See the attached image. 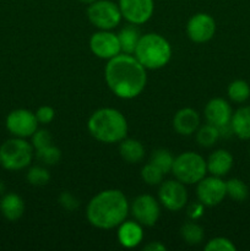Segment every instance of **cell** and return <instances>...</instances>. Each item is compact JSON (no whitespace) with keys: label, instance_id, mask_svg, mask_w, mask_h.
I'll return each mask as SVG.
<instances>
[{"label":"cell","instance_id":"1","mask_svg":"<svg viewBox=\"0 0 250 251\" xmlns=\"http://www.w3.org/2000/svg\"><path fill=\"white\" fill-rule=\"evenodd\" d=\"M104 80L113 95L122 100H132L141 95L146 87V68L134 54L120 53L108 60Z\"/></svg>","mask_w":250,"mask_h":251},{"label":"cell","instance_id":"2","mask_svg":"<svg viewBox=\"0 0 250 251\" xmlns=\"http://www.w3.org/2000/svg\"><path fill=\"white\" fill-rule=\"evenodd\" d=\"M130 205L123 191L107 189L93 196L87 205L86 216L93 227L113 229L126 220Z\"/></svg>","mask_w":250,"mask_h":251},{"label":"cell","instance_id":"3","mask_svg":"<svg viewBox=\"0 0 250 251\" xmlns=\"http://www.w3.org/2000/svg\"><path fill=\"white\" fill-rule=\"evenodd\" d=\"M90 134L103 144H115L127 135L126 118L114 108H100L90 117L87 122Z\"/></svg>","mask_w":250,"mask_h":251},{"label":"cell","instance_id":"4","mask_svg":"<svg viewBox=\"0 0 250 251\" xmlns=\"http://www.w3.org/2000/svg\"><path fill=\"white\" fill-rule=\"evenodd\" d=\"M172 46L158 33L141 34L134 51V56L150 70L164 68L172 59Z\"/></svg>","mask_w":250,"mask_h":251},{"label":"cell","instance_id":"5","mask_svg":"<svg viewBox=\"0 0 250 251\" xmlns=\"http://www.w3.org/2000/svg\"><path fill=\"white\" fill-rule=\"evenodd\" d=\"M33 146L21 137L6 140L0 146V164L7 171H21L31 164Z\"/></svg>","mask_w":250,"mask_h":251},{"label":"cell","instance_id":"6","mask_svg":"<svg viewBox=\"0 0 250 251\" xmlns=\"http://www.w3.org/2000/svg\"><path fill=\"white\" fill-rule=\"evenodd\" d=\"M172 173L176 180L181 181L185 185L198 184L207 173L206 161L201 154L196 152H183L174 158Z\"/></svg>","mask_w":250,"mask_h":251},{"label":"cell","instance_id":"7","mask_svg":"<svg viewBox=\"0 0 250 251\" xmlns=\"http://www.w3.org/2000/svg\"><path fill=\"white\" fill-rule=\"evenodd\" d=\"M87 17L93 26L105 31L115 28L123 19L119 5L112 0H96L88 5Z\"/></svg>","mask_w":250,"mask_h":251},{"label":"cell","instance_id":"8","mask_svg":"<svg viewBox=\"0 0 250 251\" xmlns=\"http://www.w3.org/2000/svg\"><path fill=\"white\" fill-rule=\"evenodd\" d=\"M198 200L207 207H215L220 205L227 196L225 191V181L220 176H205L198 183L196 188Z\"/></svg>","mask_w":250,"mask_h":251},{"label":"cell","instance_id":"9","mask_svg":"<svg viewBox=\"0 0 250 251\" xmlns=\"http://www.w3.org/2000/svg\"><path fill=\"white\" fill-rule=\"evenodd\" d=\"M36 114L28 109H15L6 117V129L15 137H31L38 129Z\"/></svg>","mask_w":250,"mask_h":251},{"label":"cell","instance_id":"10","mask_svg":"<svg viewBox=\"0 0 250 251\" xmlns=\"http://www.w3.org/2000/svg\"><path fill=\"white\" fill-rule=\"evenodd\" d=\"M130 211L134 216L135 221L145 227H152L158 221L161 215V207L156 199L152 195H139L134 199L130 205Z\"/></svg>","mask_w":250,"mask_h":251},{"label":"cell","instance_id":"11","mask_svg":"<svg viewBox=\"0 0 250 251\" xmlns=\"http://www.w3.org/2000/svg\"><path fill=\"white\" fill-rule=\"evenodd\" d=\"M159 202L169 211H180L188 202V191L185 184L179 180H167L159 184Z\"/></svg>","mask_w":250,"mask_h":251},{"label":"cell","instance_id":"12","mask_svg":"<svg viewBox=\"0 0 250 251\" xmlns=\"http://www.w3.org/2000/svg\"><path fill=\"white\" fill-rule=\"evenodd\" d=\"M123 19L131 25H144L152 17L154 11L153 0H119Z\"/></svg>","mask_w":250,"mask_h":251},{"label":"cell","instance_id":"13","mask_svg":"<svg viewBox=\"0 0 250 251\" xmlns=\"http://www.w3.org/2000/svg\"><path fill=\"white\" fill-rule=\"evenodd\" d=\"M90 49L97 58L109 60L122 53L118 34L105 29H100L90 38Z\"/></svg>","mask_w":250,"mask_h":251},{"label":"cell","instance_id":"14","mask_svg":"<svg viewBox=\"0 0 250 251\" xmlns=\"http://www.w3.org/2000/svg\"><path fill=\"white\" fill-rule=\"evenodd\" d=\"M188 37L195 43H206L216 33V21L211 15L199 12L189 19L186 25Z\"/></svg>","mask_w":250,"mask_h":251},{"label":"cell","instance_id":"15","mask_svg":"<svg viewBox=\"0 0 250 251\" xmlns=\"http://www.w3.org/2000/svg\"><path fill=\"white\" fill-rule=\"evenodd\" d=\"M203 113H205L206 122L217 127L229 124L233 115V110L229 103L220 97L208 100Z\"/></svg>","mask_w":250,"mask_h":251},{"label":"cell","instance_id":"16","mask_svg":"<svg viewBox=\"0 0 250 251\" xmlns=\"http://www.w3.org/2000/svg\"><path fill=\"white\" fill-rule=\"evenodd\" d=\"M200 126V115L193 108H181L173 118V127L178 134L190 136Z\"/></svg>","mask_w":250,"mask_h":251},{"label":"cell","instance_id":"17","mask_svg":"<svg viewBox=\"0 0 250 251\" xmlns=\"http://www.w3.org/2000/svg\"><path fill=\"white\" fill-rule=\"evenodd\" d=\"M144 239V230L139 222L124 221L118 227V242L126 249H132L141 244Z\"/></svg>","mask_w":250,"mask_h":251},{"label":"cell","instance_id":"18","mask_svg":"<svg viewBox=\"0 0 250 251\" xmlns=\"http://www.w3.org/2000/svg\"><path fill=\"white\" fill-rule=\"evenodd\" d=\"M233 159L232 153L227 150H216L213 153L210 154L208 159L206 161V166H207V172L211 176H227L233 168Z\"/></svg>","mask_w":250,"mask_h":251},{"label":"cell","instance_id":"19","mask_svg":"<svg viewBox=\"0 0 250 251\" xmlns=\"http://www.w3.org/2000/svg\"><path fill=\"white\" fill-rule=\"evenodd\" d=\"M0 212L7 221L20 220L25 212V202L20 195L15 193L4 194L0 200Z\"/></svg>","mask_w":250,"mask_h":251},{"label":"cell","instance_id":"20","mask_svg":"<svg viewBox=\"0 0 250 251\" xmlns=\"http://www.w3.org/2000/svg\"><path fill=\"white\" fill-rule=\"evenodd\" d=\"M233 134L240 140H250V104L238 108L230 119Z\"/></svg>","mask_w":250,"mask_h":251},{"label":"cell","instance_id":"21","mask_svg":"<svg viewBox=\"0 0 250 251\" xmlns=\"http://www.w3.org/2000/svg\"><path fill=\"white\" fill-rule=\"evenodd\" d=\"M119 153L127 163H139L145 157V147L139 140L125 137L119 142Z\"/></svg>","mask_w":250,"mask_h":251},{"label":"cell","instance_id":"22","mask_svg":"<svg viewBox=\"0 0 250 251\" xmlns=\"http://www.w3.org/2000/svg\"><path fill=\"white\" fill-rule=\"evenodd\" d=\"M140 37H141V34H140V31L136 27V25L130 24L127 26L123 27L119 33H118V39H119L122 53L134 54L137 43H139Z\"/></svg>","mask_w":250,"mask_h":251},{"label":"cell","instance_id":"23","mask_svg":"<svg viewBox=\"0 0 250 251\" xmlns=\"http://www.w3.org/2000/svg\"><path fill=\"white\" fill-rule=\"evenodd\" d=\"M227 95L234 103H245L250 98V85L245 80H234L228 85Z\"/></svg>","mask_w":250,"mask_h":251},{"label":"cell","instance_id":"24","mask_svg":"<svg viewBox=\"0 0 250 251\" xmlns=\"http://www.w3.org/2000/svg\"><path fill=\"white\" fill-rule=\"evenodd\" d=\"M221 139L218 127L212 124H205L196 130V141L202 147H212Z\"/></svg>","mask_w":250,"mask_h":251},{"label":"cell","instance_id":"25","mask_svg":"<svg viewBox=\"0 0 250 251\" xmlns=\"http://www.w3.org/2000/svg\"><path fill=\"white\" fill-rule=\"evenodd\" d=\"M225 191H227V196L238 202H243L249 196V188L239 178H232L225 181Z\"/></svg>","mask_w":250,"mask_h":251},{"label":"cell","instance_id":"26","mask_svg":"<svg viewBox=\"0 0 250 251\" xmlns=\"http://www.w3.org/2000/svg\"><path fill=\"white\" fill-rule=\"evenodd\" d=\"M180 235L183 238L184 242L189 245H198L200 244L203 240V229L201 226H199L198 223L188 222L185 225L181 226L180 228Z\"/></svg>","mask_w":250,"mask_h":251},{"label":"cell","instance_id":"27","mask_svg":"<svg viewBox=\"0 0 250 251\" xmlns=\"http://www.w3.org/2000/svg\"><path fill=\"white\" fill-rule=\"evenodd\" d=\"M151 163H153L157 168L161 169L164 174L172 172L174 163V157L168 150L158 149L152 152L151 154Z\"/></svg>","mask_w":250,"mask_h":251},{"label":"cell","instance_id":"28","mask_svg":"<svg viewBox=\"0 0 250 251\" xmlns=\"http://www.w3.org/2000/svg\"><path fill=\"white\" fill-rule=\"evenodd\" d=\"M36 156L39 162H42L46 166H54L58 163L61 158V151L53 144L49 146L43 147V149L36 150Z\"/></svg>","mask_w":250,"mask_h":251},{"label":"cell","instance_id":"29","mask_svg":"<svg viewBox=\"0 0 250 251\" xmlns=\"http://www.w3.org/2000/svg\"><path fill=\"white\" fill-rule=\"evenodd\" d=\"M164 173L159 168H157L153 163L149 162L141 169V178L147 185H159L163 181Z\"/></svg>","mask_w":250,"mask_h":251},{"label":"cell","instance_id":"30","mask_svg":"<svg viewBox=\"0 0 250 251\" xmlns=\"http://www.w3.org/2000/svg\"><path fill=\"white\" fill-rule=\"evenodd\" d=\"M26 178L27 181H28L31 185L43 186L49 183V180H50V174H49L48 169H46L44 167L34 166L28 169Z\"/></svg>","mask_w":250,"mask_h":251},{"label":"cell","instance_id":"31","mask_svg":"<svg viewBox=\"0 0 250 251\" xmlns=\"http://www.w3.org/2000/svg\"><path fill=\"white\" fill-rule=\"evenodd\" d=\"M206 251H235L237 247L230 239L225 237H216L206 244Z\"/></svg>","mask_w":250,"mask_h":251},{"label":"cell","instance_id":"32","mask_svg":"<svg viewBox=\"0 0 250 251\" xmlns=\"http://www.w3.org/2000/svg\"><path fill=\"white\" fill-rule=\"evenodd\" d=\"M32 146L34 150L43 149V147L51 145V135L46 129H37L34 134L32 135Z\"/></svg>","mask_w":250,"mask_h":251},{"label":"cell","instance_id":"33","mask_svg":"<svg viewBox=\"0 0 250 251\" xmlns=\"http://www.w3.org/2000/svg\"><path fill=\"white\" fill-rule=\"evenodd\" d=\"M36 118L39 124H49L55 117V110L50 105H42L36 110Z\"/></svg>","mask_w":250,"mask_h":251},{"label":"cell","instance_id":"34","mask_svg":"<svg viewBox=\"0 0 250 251\" xmlns=\"http://www.w3.org/2000/svg\"><path fill=\"white\" fill-rule=\"evenodd\" d=\"M59 202H60L61 207L66 211H74L78 207L80 202H78L77 199L74 195H71L69 191H64L59 196Z\"/></svg>","mask_w":250,"mask_h":251},{"label":"cell","instance_id":"35","mask_svg":"<svg viewBox=\"0 0 250 251\" xmlns=\"http://www.w3.org/2000/svg\"><path fill=\"white\" fill-rule=\"evenodd\" d=\"M203 207H205V206H203L200 201H198V202L195 203H191V205L188 207L189 218H190L191 221H196L199 220V218L202 217Z\"/></svg>","mask_w":250,"mask_h":251},{"label":"cell","instance_id":"36","mask_svg":"<svg viewBox=\"0 0 250 251\" xmlns=\"http://www.w3.org/2000/svg\"><path fill=\"white\" fill-rule=\"evenodd\" d=\"M145 251H166V245L162 244L161 242H151L144 247Z\"/></svg>","mask_w":250,"mask_h":251},{"label":"cell","instance_id":"37","mask_svg":"<svg viewBox=\"0 0 250 251\" xmlns=\"http://www.w3.org/2000/svg\"><path fill=\"white\" fill-rule=\"evenodd\" d=\"M4 193H5V184L4 181L0 180V195H4Z\"/></svg>","mask_w":250,"mask_h":251},{"label":"cell","instance_id":"38","mask_svg":"<svg viewBox=\"0 0 250 251\" xmlns=\"http://www.w3.org/2000/svg\"><path fill=\"white\" fill-rule=\"evenodd\" d=\"M78 1L82 2V4H87V5H90V4H92V2H95L96 0H78Z\"/></svg>","mask_w":250,"mask_h":251},{"label":"cell","instance_id":"39","mask_svg":"<svg viewBox=\"0 0 250 251\" xmlns=\"http://www.w3.org/2000/svg\"><path fill=\"white\" fill-rule=\"evenodd\" d=\"M249 153H250V146H249Z\"/></svg>","mask_w":250,"mask_h":251}]
</instances>
